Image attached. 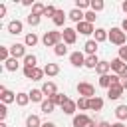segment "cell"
Instances as JSON below:
<instances>
[{"instance_id":"cell-1","label":"cell","mask_w":127,"mask_h":127,"mask_svg":"<svg viewBox=\"0 0 127 127\" xmlns=\"http://www.w3.org/2000/svg\"><path fill=\"white\" fill-rule=\"evenodd\" d=\"M60 42H64V38H62V32H58V30H48L42 36V44L46 48H56Z\"/></svg>"},{"instance_id":"cell-2","label":"cell","mask_w":127,"mask_h":127,"mask_svg":"<svg viewBox=\"0 0 127 127\" xmlns=\"http://www.w3.org/2000/svg\"><path fill=\"white\" fill-rule=\"evenodd\" d=\"M125 40H127V36H125V32H123L121 28H111V30H109V42H111V44H115V46H125Z\"/></svg>"},{"instance_id":"cell-3","label":"cell","mask_w":127,"mask_h":127,"mask_svg":"<svg viewBox=\"0 0 127 127\" xmlns=\"http://www.w3.org/2000/svg\"><path fill=\"white\" fill-rule=\"evenodd\" d=\"M75 89H77V93H79V97H87V99H91V97H95V87H93L91 83H87V81H79Z\"/></svg>"},{"instance_id":"cell-4","label":"cell","mask_w":127,"mask_h":127,"mask_svg":"<svg viewBox=\"0 0 127 127\" xmlns=\"http://www.w3.org/2000/svg\"><path fill=\"white\" fill-rule=\"evenodd\" d=\"M73 127H97V123L91 117H87L85 113H79L73 117Z\"/></svg>"},{"instance_id":"cell-5","label":"cell","mask_w":127,"mask_h":127,"mask_svg":"<svg viewBox=\"0 0 127 127\" xmlns=\"http://www.w3.org/2000/svg\"><path fill=\"white\" fill-rule=\"evenodd\" d=\"M62 38H64V44H67V46L75 44V40H77V32H75V28H64Z\"/></svg>"},{"instance_id":"cell-6","label":"cell","mask_w":127,"mask_h":127,"mask_svg":"<svg viewBox=\"0 0 127 127\" xmlns=\"http://www.w3.org/2000/svg\"><path fill=\"white\" fill-rule=\"evenodd\" d=\"M69 64L73 65V67H81V65H85V56L77 50V52H71L69 54Z\"/></svg>"},{"instance_id":"cell-7","label":"cell","mask_w":127,"mask_h":127,"mask_svg":"<svg viewBox=\"0 0 127 127\" xmlns=\"http://www.w3.org/2000/svg\"><path fill=\"white\" fill-rule=\"evenodd\" d=\"M75 32L77 34H83V36H89V34H95V30H93V24H89V22H79V24H75Z\"/></svg>"},{"instance_id":"cell-8","label":"cell","mask_w":127,"mask_h":127,"mask_svg":"<svg viewBox=\"0 0 127 127\" xmlns=\"http://www.w3.org/2000/svg\"><path fill=\"white\" fill-rule=\"evenodd\" d=\"M10 56L12 58H26L28 54H26V44H14V46H10Z\"/></svg>"},{"instance_id":"cell-9","label":"cell","mask_w":127,"mask_h":127,"mask_svg":"<svg viewBox=\"0 0 127 127\" xmlns=\"http://www.w3.org/2000/svg\"><path fill=\"white\" fill-rule=\"evenodd\" d=\"M111 71L117 73V75H121L123 71H127V64L121 58H115V60H111Z\"/></svg>"},{"instance_id":"cell-10","label":"cell","mask_w":127,"mask_h":127,"mask_svg":"<svg viewBox=\"0 0 127 127\" xmlns=\"http://www.w3.org/2000/svg\"><path fill=\"white\" fill-rule=\"evenodd\" d=\"M16 95L18 93H14V91H10V89H6L4 85H0V99H2V103H12V101H16Z\"/></svg>"},{"instance_id":"cell-11","label":"cell","mask_w":127,"mask_h":127,"mask_svg":"<svg viewBox=\"0 0 127 127\" xmlns=\"http://www.w3.org/2000/svg\"><path fill=\"white\" fill-rule=\"evenodd\" d=\"M123 89H125V87H123L121 83H117V85H111V87L107 89V97H109V99H119V97L123 95Z\"/></svg>"},{"instance_id":"cell-12","label":"cell","mask_w":127,"mask_h":127,"mask_svg":"<svg viewBox=\"0 0 127 127\" xmlns=\"http://www.w3.org/2000/svg\"><path fill=\"white\" fill-rule=\"evenodd\" d=\"M67 18H69L71 22L79 24V22H83V20H85V14H83L81 10H77V8H71V10L67 12Z\"/></svg>"},{"instance_id":"cell-13","label":"cell","mask_w":127,"mask_h":127,"mask_svg":"<svg viewBox=\"0 0 127 127\" xmlns=\"http://www.w3.org/2000/svg\"><path fill=\"white\" fill-rule=\"evenodd\" d=\"M22 28H24V24H22L20 20H12V22H8V32L14 34V36L22 34Z\"/></svg>"},{"instance_id":"cell-14","label":"cell","mask_w":127,"mask_h":127,"mask_svg":"<svg viewBox=\"0 0 127 127\" xmlns=\"http://www.w3.org/2000/svg\"><path fill=\"white\" fill-rule=\"evenodd\" d=\"M42 91H44V95L52 97V95H56V93H58V87H56V83H54V81H44Z\"/></svg>"},{"instance_id":"cell-15","label":"cell","mask_w":127,"mask_h":127,"mask_svg":"<svg viewBox=\"0 0 127 127\" xmlns=\"http://www.w3.org/2000/svg\"><path fill=\"white\" fill-rule=\"evenodd\" d=\"M44 73H46L48 77H54V75L60 73V65H58V64H46V65H44Z\"/></svg>"},{"instance_id":"cell-16","label":"cell","mask_w":127,"mask_h":127,"mask_svg":"<svg viewBox=\"0 0 127 127\" xmlns=\"http://www.w3.org/2000/svg\"><path fill=\"white\" fill-rule=\"evenodd\" d=\"M75 109H77V103H75V101H71V99H67V101L62 105V111H64L65 115H73V113H75Z\"/></svg>"},{"instance_id":"cell-17","label":"cell","mask_w":127,"mask_h":127,"mask_svg":"<svg viewBox=\"0 0 127 127\" xmlns=\"http://www.w3.org/2000/svg\"><path fill=\"white\" fill-rule=\"evenodd\" d=\"M93 36H95L93 40H95L97 44H101V42H105V40H109V32H107V30H103V28H97Z\"/></svg>"},{"instance_id":"cell-18","label":"cell","mask_w":127,"mask_h":127,"mask_svg":"<svg viewBox=\"0 0 127 127\" xmlns=\"http://www.w3.org/2000/svg\"><path fill=\"white\" fill-rule=\"evenodd\" d=\"M95 71H97L99 75H107V73L111 71V62H99L97 67H95Z\"/></svg>"},{"instance_id":"cell-19","label":"cell","mask_w":127,"mask_h":127,"mask_svg":"<svg viewBox=\"0 0 127 127\" xmlns=\"http://www.w3.org/2000/svg\"><path fill=\"white\" fill-rule=\"evenodd\" d=\"M83 50H85L87 56H95V52H97V42H95V40H87L85 46H83Z\"/></svg>"},{"instance_id":"cell-20","label":"cell","mask_w":127,"mask_h":127,"mask_svg":"<svg viewBox=\"0 0 127 127\" xmlns=\"http://www.w3.org/2000/svg\"><path fill=\"white\" fill-rule=\"evenodd\" d=\"M28 95H30V101H34V103H42L44 101V91L42 89H32Z\"/></svg>"},{"instance_id":"cell-21","label":"cell","mask_w":127,"mask_h":127,"mask_svg":"<svg viewBox=\"0 0 127 127\" xmlns=\"http://www.w3.org/2000/svg\"><path fill=\"white\" fill-rule=\"evenodd\" d=\"M30 103V95L28 93H24V91H20L18 95H16V105H20V107H26Z\"/></svg>"},{"instance_id":"cell-22","label":"cell","mask_w":127,"mask_h":127,"mask_svg":"<svg viewBox=\"0 0 127 127\" xmlns=\"http://www.w3.org/2000/svg\"><path fill=\"white\" fill-rule=\"evenodd\" d=\"M89 109H93V111H99V109H103V99L101 97H91L89 99Z\"/></svg>"},{"instance_id":"cell-23","label":"cell","mask_w":127,"mask_h":127,"mask_svg":"<svg viewBox=\"0 0 127 127\" xmlns=\"http://www.w3.org/2000/svg\"><path fill=\"white\" fill-rule=\"evenodd\" d=\"M65 18H67V14H64V10H58V12H56V16L52 18V22H54L56 26H64Z\"/></svg>"},{"instance_id":"cell-24","label":"cell","mask_w":127,"mask_h":127,"mask_svg":"<svg viewBox=\"0 0 127 127\" xmlns=\"http://www.w3.org/2000/svg\"><path fill=\"white\" fill-rule=\"evenodd\" d=\"M48 99H52V101H54V105H60V107H62L69 97H67V95H64V93H56V95H52V97H48Z\"/></svg>"},{"instance_id":"cell-25","label":"cell","mask_w":127,"mask_h":127,"mask_svg":"<svg viewBox=\"0 0 127 127\" xmlns=\"http://www.w3.org/2000/svg\"><path fill=\"white\" fill-rule=\"evenodd\" d=\"M115 117L119 121H125L127 119V105H117L115 107Z\"/></svg>"},{"instance_id":"cell-26","label":"cell","mask_w":127,"mask_h":127,"mask_svg":"<svg viewBox=\"0 0 127 127\" xmlns=\"http://www.w3.org/2000/svg\"><path fill=\"white\" fill-rule=\"evenodd\" d=\"M26 127H42V121L38 115H28L26 117Z\"/></svg>"},{"instance_id":"cell-27","label":"cell","mask_w":127,"mask_h":127,"mask_svg":"<svg viewBox=\"0 0 127 127\" xmlns=\"http://www.w3.org/2000/svg\"><path fill=\"white\" fill-rule=\"evenodd\" d=\"M44 12H46V6H44L42 2H36V4L32 6V14H34V16H40V18H42Z\"/></svg>"},{"instance_id":"cell-28","label":"cell","mask_w":127,"mask_h":127,"mask_svg":"<svg viewBox=\"0 0 127 127\" xmlns=\"http://www.w3.org/2000/svg\"><path fill=\"white\" fill-rule=\"evenodd\" d=\"M40 107H42V111H44V113H52L56 105H54V101H52V99H44V101L40 103Z\"/></svg>"},{"instance_id":"cell-29","label":"cell","mask_w":127,"mask_h":127,"mask_svg":"<svg viewBox=\"0 0 127 127\" xmlns=\"http://www.w3.org/2000/svg\"><path fill=\"white\" fill-rule=\"evenodd\" d=\"M97 64H99L97 56H87V58H85V67H89V69H95V67H97Z\"/></svg>"},{"instance_id":"cell-30","label":"cell","mask_w":127,"mask_h":127,"mask_svg":"<svg viewBox=\"0 0 127 127\" xmlns=\"http://www.w3.org/2000/svg\"><path fill=\"white\" fill-rule=\"evenodd\" d=\"M4 67H6L8 71H16V69L20 67V64H18V60H16V58H10V60L4 64Z\"/></svg>"},{"instance_id":"cell-31","label":"cell","mask_w":127,"mask_h":127,"mask_svg":"<svg viewBox=\"0 0 127 127\" xmlns=\"http://www.w3.org/2000/svg\"><path fill=\"white\" fill-rule=\"evenodd\" d=\"M24 44H26V46H30V48H34V46L38 44V36H36L34 32H32V34H28V36L24 38Z\"/></svg>"},{"instance_id":"cell-32","label":"cell","mask_w":127,"mask_h":127,"mask_svg":"<svg viewBox=\"0 0 127 127\" xmlns=\"http://www.w3.org/2000/svg\"><path fill=\"white\" fill-rule=\"evenodd\" d=\"M54 54H56V56H65V54H67V44L60 42V44L54 48Z\"/></svg>"},{"instance_id":"cell-33","label":"cell","mask_w":127,"mask_h":127,"mask_svg":"<svg viewBox=\"0 0 127 127\" xmlns=\"http://www.w3.org/2000/svg\"><path fill=\"white\" fill-rule=\"evenodd\" d=\"M36 56L34 54H28L26 58H24V67H36Z\"/></svg>"},{"instance_id":"cell-34","label":"cell","mask_w":127,"mask_h":127,"mask_svg":"<svg viewBox=\"0 0 127 127\" xmlns=\"http://www.w3.org/2000/svg\"><path fill=\"white\" fill-rule=\"evenodd\" d=\"M89 2H91V6H89V8H91L93 12H101V10L105 8V4H103V0H89Z\"/></svg>"},{"instance_id":"cell-35","label":"cell","mask_w":127,"mask_h":127,"mask_svg":"<svg viewBox=\"0 0 127 127\" xmlns=\"http://www.w3.org/2000/svg\"><path fill=\"white\" fill-rule=\"evenodd\" d=\"M75 103H77V107H79L81 111H85V109H89V99H87V97H79V99H77Z\"/></svg>"},{"instance_id":"cell-36","label":"cell","mask_w":127,"mask_h":127,"mask_svg":"<svg viewBox=\"0 0 127 127\" xmlns=\"http://www.w3.org/2000/svg\"><path fill=\"white\" fill-rule=\"evenodd\" d=\"M10 58H12V56H10V48H0V60L6 64Z\"/></svg>"},{"instance_id":"cell-37","label":"cell","mask_w":127,"mask_h":127,"mask_svg":"<svg viewBox=\"0 0 127 127\" xmlns=\"http://www.w3.org/2000/svg\"><path fill=\"white\" fill-rule=\"evenodd\" d=\"M89 6H91L89 0H75V8H77V10H85V8H89Z\"/></svg>"},{"instance_id":"cell-38","label":"cell","mask_w":127,"mask_h":127,"mask_svg":"<svg viewBox=\"0 0 127 127\" xmlns=\"http://www.w3.org/2000/svg\"><path fill=\"white\" fill-rule=\"evenodd\" d=\"M56 12H58V8L50 4V6H46V12H44V16H46V18H54V16H56Z\"/></svg>"},{"instance_id":"cell-39","label":"cell","mask_w":127,"mask_h":127,"mask_svg":"<svg viewBox=\"0 0 127 127\" xmlns=\"http://www.w3.org/2000/svg\"><path fill=\"white\" fill-rule=\"evenodd\" d=\"M40 20H42V18H40V16H34V14H30V16L26 18V22H28L30 26H38V24H40Z\"/></svg>"},{"instance_id":"cell-40","label":"cell","mask_w":127,"mask_h":127,"mask_svg":"<svg viewBox=\"0 0 127 127\" xmlns=\"http://www.w3.org/2000/svg\"><path fill=\"white\" fill-rule=\"evenodd\" d=\"M44 75H46V73H44V69L36 67V69H34V77H32V79H34V81H40V79H42Z\"/></svg>"},{"instance_id":"cell-41","label":"cell","mask_w":127,"mask_h":127,"mask_svg":"<svg viewBox=\"0 0 127 127\" xmlns=\"http://www.w3.org/2000/svg\"><path fill=\"white\" fill-rule=\"evenodd\" d=\"M95 18H97V16H95V12H93V10H89V12H85V22H89V24H93V22H95Z\"/></svg>"},{"instance_id":"cell-42","label":"cell","mask_w":127,"mask_h":127,"mask_svg":"<svg viewBox=\"0 0 127 127\" xmlns=\"http://www.w3.org/2000/svg\"><path fill=\"white\" fill-rule=\"evenodd\" d=\"M119 58L127 64V46H121V48H119Z\"/></svg>"},{"instance_id":"cell-43","label":"cell","mask_w":127,"mask_h":127,"mask_svg":"<svg viewBox=\"0 0 127 127\" xmlns=\"http://www.w3.org/2000/svg\"><path fill=\"white\" fill-rule=\"evenodd\" d=\"M34 69H36V67H24V75H26L28 79H32V77H34Z\"/></svg>"},{"instance_id":"cell-44","label":"cell","mask_w":127,"mask_h":127,"mask_svg":"<svg viewBox=\"0 0 127 127\" xmlns=\"http://www.w3.org/2000/svg\"><path fill=\"white\" fill-rule=\"evenodd\" d=\"M6 115H8V109H6V103H2V105H0V119L4 121V119H6Z\"/></svg>"},{"instance_id":"cell-45","label":"cell","mask_w":127,"mask_h":127,"mask_svg":"<svg viewBox=\"0 0 127 127\" xmlns=\"http://www.w3.org/2000/svg\"><path fill=\"white\" fill-rule=\"evenodd\" d=\"M119 77H121V85H123V87L127 89V71H123V73H121Z\"/></svg>"},{"instance_id":"cell-46","label":"cell","mask_w":127,"mask_h":127,"mask_svg":"<svg viewBox=\"0 0 127 127\" xmlns=\"http://www.w3.org/2000/svg\"><path fill=\"white\" fill-rule=\"evenodd\" d=\"M97 127H111V123H107V121H99Z\"/></svg>"},{"instance_id":"cell-47","label":"cell","mask_w":127,"mask_h":127,"mask_svg":"<svg viewBox=\"0 0 127 127\" xmlns=\"http://www.w3.org/2000/svg\"><path fill=\"white\" fill-rule=\"evenodd\" d=\"M22 4H24V6H34L36 2H32V0H22Z\"/></svg>"},{"instance_id":"cell-48","label":"cell","mask_w":127,"mask_h":127,"mask_svg":"<svg viewBox=\"0 0 127 127\" xmlns=\"http://www.w3.org/2000/svg\"><path fill=\"white\" fill-rule=\"evenodd\" d=\"M4 14H6V6H4V4H0V18H2Z\"/></svg>"},{"instance_id":"cell-49","label":"cell","mask_w":127,"mask_h":127,"mask_svg":"<svg viewBox=\"0 0 127 127\" xmlns=\"http://www.w3.org/2000/svg\"><path fill=\"white\" fill-rule=\"evenodd\" d=\"M121 30H123V32H127V18L121 22Z\"/></svg>"},{"instance_id":"cell-50","label":"cell","mask_w":127,"mask_h":127,"mask_svg":"<svg viewBox=\"0 0 127 127\" xmlns=\"http://www.w3.org/2000/svg\"><path fill=\"white\" fill-rule=\"evenodd\" d=\"M42 127H56V123H52V121H46V123H42Z\"/></svg>"},{"instance_id":"cell-51","label":"cell","mask_w":127,"mask_h":127,"mask_svg":"<svg viewBox=\"0 0 127 127\" xmlns=\"http://www.w3.org/2000/svg\"><path fill=\"white\" fill-rule=\"evenodd\" d=\"M111 127H125V125H123L121 121H117V123H111Z\"/></svg>"},{"instance_id":"cell-52","label":"cell","mask_w":127,"mask_h":127,"mask_svg":"<svg viewBox=\"0 0 127 127\" xmlns=\"http://www.w3.org/2000/svg\"><path fill=\"white\" fill-rule=\"evenodd\" d=\"M121 8H123V12H127V0H125V2L121 4Z\"/></svg>"},{"instance_id":"cell-53","label":"cell","mask_w":127,"mask_h":127,"mask_svg":"<svg viewBox=\"0 0 127 127\" xmlns=\"http://www.w3.org/2000/svg\"><path fill=\"white\" fill-rule=\"evenodd\" d=\"M0 127H8V125H6V123H4V121H2V123H0Z\"/></svg>"}]
</instances>
